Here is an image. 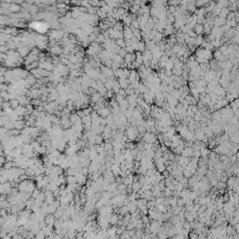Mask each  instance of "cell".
<instances>
[{
  "instance_id": "12",
  "label": "cell",
  "mask_w": 239,
  "mask_h": 239,
  "mask_svg": "<svg viewBox=\"0 0 239 239\" xmlns=\"http://www.w3.org/2000/svg\"><path fill=\"white\" fill-rule=\"evenodd\" d=\"M229 13H230V11H229L228 8H221V9H220V13L219 17H220V18H223V19H226V17H227V15H228Z\"/></svg>"
},
{
  "instance_id": "4",
  "label": "cell",
  "mask_w": 239,
  "mask_h": 239,
  "mask_svg": "<svg viewBox=\"0 0 239 239\" xmlns=\"http://www.w3.org/2000/svg\"><path fill=\"white\" fill-rule=\"evenodd\" d=\"M134 36H133V33H132V30L130 29V27H125L124 26L123 28V38H125V39H132Z\"/></svg>"
},
{
  "instance_id": "22",
  "label": "cell",
  "mask_w": 239,
  "mask_h": 239,
  "mask_svg": "<svg viewBox=\"0 0 239 239\" xmlns=\"http://www.w3.org/2000/svg\"><path fill=\"white\" fill-rule=\"evenodd\" d=\"M156 172H157L156 169H148L147 170L146 176H148V177H152V176H154L155 174H156Z\"/></svg>"
},
{
  "instance_id": "6",
  "label": "cell",
  "mask_w": 239,
  "mask_h": 239,
  "mask_svg": "<svg viewBox=\"0 0 239 239\" xmlns=\"http://www.w3.org/2000/svg\"><path fill=\"white\" fill-rule=\"evenodd\" d=\"M153 97H151L148 92H146L145 93H143V100L144 102H146L147 104H149V105H151L152 103H153Z\"/></svg>"
},
{
  "instance_id": "18",
  "label": "cell",
  "mask_w": 239,
  "mask_h": 239,
  "mask_svg": "<svg viewBox=\"0 0 239 239\" xmlns=\"http://www.w3.org/2000/svg\"><path fill=\"white\" fill-rule=\"evenodd\" d=\"M115 43L120 47L121 49H124L125 48V43H124V39H116Z\"/></svg>"
},
{
  "instance_id": "17",
  "label": "cell",
  "mask_w": 239,
  "mask_h": 239,
  "mask_svg": "<svg viewBox=\"0 0 239 239\" xmlns=\"http://www.w3.org/2000/svg\"><path fill=\"white\" fill-rule=\"evenodd\" d=\"M210 43L213 46V48H220V47L221 46V44H220V39H215L214 40H212Z\"/></svg>"
},
{
  "instance_id": "7",
  "label": "cell",
  "mask_w": 239,
  "mask_h": 239,
  "mask_svg": "<svg viewBox=\"0 0 239 239\" xmlns=\"http://www.w3.org/2000/svg\"><path fill=\"white\" fill-rule=\"evenodd\" d=\"M44 221H45V223L48 224V225H53L54 224V216H52V214H49V215H47L45 217V219H44Z\"/></svg>"
},
{
  "instance_id": "26",
  "label": "cell",
  "mask_w": 239,
  "mask_h": 239,
  "mask_svg": "<svg viewBox=\"0 0 239 239\" xmlns=\"http://www.w3.org/2000/svg\"><path fill=\"white\" fill-rule=\"evenodd\" d=\"M118 54H119V55H120V56H121L122 58H124V57L126 56V54H127L126 51H125V48H124V49H121Z\"/></svg>"
},
{
  "instance_id": "9",
  "label": "cell",
  "mask_w": 239,
  "mask_h": 239,
  "mask_svg": "<svg viewBox=\"0 0 239 239\" xmlns=\"http://www.w3.org/2000/svg\"><path fill=\"white\" fill-rule=\"evenodd\" d=\"M119 221V216L117 214H113L109 218V224H112L113 226H115L116 224Z\"/></svg>"
},
{
  "instance_id": "13",
  "label": "cell",
  "mask_w": 239,
  "mask_h": 239,
  "mask_svg": "<svg viewBox=\"0 0 239 239\" xmlns=\"http://www.w3.org/2000/svg\"><path fill=\"white\" fill-rule=\"evenodd\" d=\"M203 41H204V38L202 37V36H197L196 38H195V41H194V46L196 47H199L202 45V43H203Z\"/></svg>"
},
{
  "instance_id": "21",
  "label": "cell",
  "mask_w": 239,
  "mask_h": 239,
  "mask_svg": "<svg viewBox=\"0 0 239 239\" xmlns=\"http://www.w3.org/2000/svg\"><path fill=\"white\" fill-rule=\"evenodd\" d=\"M216 187V189H219V190H221V189H225L227 185H226V183L225 182H221V181H220V182H218L217 183V185L215 186Z\"/></svg>"
},
{
  "instance_id": "20",
  "label": "cell",
  "mask_w": 239,
  "mask_h": 239,
  "mask_svg": "<svg viewBox=\"0 0 239 239\" xmlns=\"http://www.w3.org/2000/svg\"><path fill=\"white\" fill-rule=\"evenodd\" d=\"M119 106H120V108H123L124 109H127V108H129V104H128V102L126 100V98H124L123 100V102Z\"/></svg>"
},
{
  "instance_id": "1",
  "label": "cell",
  "mask_w": 239,
  "mask_h": 239,
  "mask_svg": "<svg viewBox=\"0 0 239 239\" xmlns=\"http://www.w3.org/2000/svg\"><path fill=\"white\" fill-rule=\"evenodd\" d=\"M98 115H100L102 118H108V116L110 115V109L108 108H100L98 111H96Z\"/></svg>"
},
{
  "instance_id": "31",
  "label": "cell",
  "mask_w": 239,
  "mask_h": 239,
  "mask_svg": "<svg viewBox=\"0 0 239 239\" xmlns=\"http://www.w3.org/2000/svg\"><path fill=\"white\" fill-rule=\"evenodd\" d=\"M124 43H125V47H130L132 46V40L131 39H124Z\"/></svg>"
},
{
  "instance_id": "30",
  "label": "cell",
  "mask_w": 239,
  "mask_h": 239,
  "mask_svg": "<svg viewBox=\"0 0 239 239\" xmlns=\"http://www.w3.org/2000/svg\"><path fill=\"white\" fill-rule=\"evenodd\" d=\"M117 94H119V95H121V96H123L125 98V96H126V93H125V91H124L123 89H120V91L118 92Z\"/></svg>"
},
{
  "instance_id": "23",
  "label": "cell",
  "mask_w": 239,
  "mask_h": 239,
  "mask_svg": "<svg viewBox=\"0 0 239 239\" xmlns=\"http://www.w3.org/2000/svg\"><path fill=\"white\" fill-rule=\"evenodd\" d=\"M208 3H209L208 1H197V2H195L194 5H195V7H200L201 8V7H203L204 5H207Z\"/></svg>"
},
{
  "instance_id": "25",
  "label": "cell",
  "mask_w": 239,
  "mask_h": 239,
  "mask_svg": "<svg viewBox=\"0 0 239 239\" xmlns=\"http://www.w3.org/2000/svg\"><path fill=\"white\" fill-rule=\"evenodd\" d=\"M124 99V97H123V96H121V95H119V94H116V96H115V100H116V102L120 105L122 102H123V100Z\"/></svg>"
},
{
  "instance_id": "29",
  "label": "cell",
  "mask_w": 239,
  "mask_h": 239,
  "mask_svg": "<svg viewBox=\"0 0 239 239\" xmlns=\"http://www.w3.org/2000/svg\"><path fill=\"white\" fill-rule=\"evenodd\" d=\"M110 106H111V108H117V107H119V104L116 102L115 99H113V100H111L110 102Z\"/></svg>"
},
{
  "instance_id": "19",
  "label": "cell",
  "mask_w": 239,
  "mask_h": 239,
  "mask_svg": "<svg viewBox=\"0 0 239 239\" xmlns=\"http://www.w3.org/2000/svg\"><path fill=\"white\" fill-rule=\"evenodd\" d=\"M101 98H102V97H101V95L99 93H94V94H93V97H92V102H93V103H97Z\"/></svg>"
},
{
  "instance_id": "10",
  "label": "cell",
  "mask_w": 239,
  "mask_h": 239,
  "mask_svg": "<svg viewBox=\"0 0 239 239\" xmlns=\"http://www.w3.org/2000/svg\"><path fill=\"white\" fill-rule=\"evenodd\" d=\"M217 7H219L220 8H227L229 6V1H226V0H222V1H219L218 3H216Z\"/></svg>"
},
{
  "instance_id": "2",
  "label": "cell",
  "mask_w": 239,
  "mask_h": 239,
  "mask_svg": "<svg viewBox=\"0 0 239 239\" xmlns=\"http://www.w3.org/2000/svg\"><path fill=\"white\" fill-rule=\"evenodd\" d=\"M118 82H119V84H120L121 89H123V90H125V89L129 86V84H130L128 78H119Z\"/></svg>"
},
{
  "instance_id": "32",
  "label": "cell",
  "mask_w": 239,
  "mask_h": 239,
  "mask_svg": "<svg viewBox=\"0 0 239 239\" xmlns=\"http://www.w3.org/2000/svg\"><path fill=\"white\" fill-rule=\"evenodd\" d=\"M131 62H136V54H135V52L131 54Z\"/></svg>"
},
{
  "instance_id": "11",
  "label": "cell",
  "mask_w": 239,
  "mask_h": 239,
  "mask_svg": "<svg viewBox=\"0 0 239 239\" xmlns=\"http://www.w3.org/2000/svg\"><path fill=\"white\" fill-rule=\"evenodd\" d=\"M140 189H141V185H140V183H139L138 181H137V182H134V183L132 184V190H133V193H137Z\"/></svg>"
},
{
  "instance_id": "14",
  "label": "cell",
  "mask_w": 239,
  "mask_h": 239,
  "mask_svg": "<svg viewBox=\"0 0 239 239\" xmlns=\"http://www.w3.org/2000/svg\"><path fill=\"white\" fill-rule=\"evenodd\" d=\"M137 45H138V51L137 52H140L141 53H143L146 51V43L141 40V41H139Z\"/></svg>"
},
{
  "instance_id": "15",
  "label": "cell",
  "mask_w": 239,
  "mask_h": 239,
  "mask_svg": "<svg viewBox=\"0 0 239 239\" xmlns=\"http://www.w3.org/2000/svg\"><path fill=\"white\" fill-rule=\"evenodd\" d=\"M113 74H115V76L118 78H123V70L122 69V68H119V69L115 70V71H113Z\"/></svg>"
},
{
  "instance_id": "28",
  "label": "cell",
  "mask_w": 239,
  "mask_h": 239,
  "mask_svg": "<svg viewBox=\"0 0 239 239\" xmlns=\"http://www.w3.org/2000/svg\"><path fill=\"white\" fill-rule=\"evenodd\" d=\"M32 193H33V194H32V196H33L34 198H36V199H37V198L39 197V193H40V192H39V190L35 189V190H34V192H33Z\"/></svg>"
},
{
  "instance_id": "27",
  "label": "cell",
  "mask_w": 239,
  "mask_h": 239,
  "mask_svg": "<svg viewBox=\"0 0 239 239\" xmlns=\"http://www.w3.org/2000/svg\"><path fill=\"white\" fill-rule=\"evenodd\" d=\"M123 77L124 78H129V75H130V70L128 68H123Z\"/></svg>"
},
{
  "instance_id": "8",
  "label": "cell",
  "mask_w": 239,
  "mask_h": 239,
  "mask_svg": "<svg viewBox=\"0 0 239 239\" xmlns=\"http://www.w3.org/2000/svg\"><path fill=\"white\" fill-rule=\"evenodd\" d=\"M185 149V146H184V145H179V146L176 147L175 149H173L172 150H173L174 154L180 155V154H181V152L183 151V149Z\"/></svg>"
},
{
  "instance_id": "24",
  "label": "cell",
  "mask_w": 239,
  "mask_h": 239,
  "mask_svg": "<svg viewBox=\"0 0 239 239\" xmlns=\"http://www.w3.org/2000/svg\"><path fill=\"white\" fill-rule=\"evenodd\" d=\"M207 206H200V207L199 209L197 210V214L199 215V214H202V213H205L206 212V210H207Z\"/></svg>"
},
{
  "instance_id": "5",
  "label": "cell",
  "mask_w": 239,
  "mask_h": 239,
  "mask_svg": "<svg viewBox=\"0 0 239 239\" xmlns=\"http://www.w3.org/2000/svg\"><path fill=\"white\" fill-rule=\"evenodd\" d=\"M193 31L194 33L197 35V36H202V34H203V31H204V26L203 25H201V24H195L194 25V27H193Z\"/></svg>"
},
{
  "instance_id": "3",
  "label": "cell",
  "mask_w": 239,
  "mask_h": 239,
  "mask_svg": "<svg viewBox=\"0 0 239 239\" xmlns=\"http://www.w3.org/2000/svg\"><path fill=\"white\" fill-rule=\"evenodd\" d=\"M213 57L216 59L217 61H219V62H225V59H226V57L220 53V52L219 50H217L216 52L213 53Z\"/></svg>"
},
{
  "instance_id": "16",
  "label": "cell",
  "mask_w": 239,
  "mask_h": 239,
  "mask_svg": "<svg viewBox=\"0 0 239 239\" xmlns=\"http://www.w3.org/2000/svg\"><path fill=\"white\" fill-rule=\"evenodd\" d=\"M137 90L139 91L140 94H143V93H145L146 92L149 91V89H148V88H147L146 86L143 84V83H140V84H139V87L137 88Z\"/></svg>"
}]
</instances>
